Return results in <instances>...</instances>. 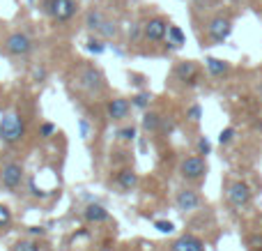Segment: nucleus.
<instances>
[{"mask_svg":"<svg viewBox=\"0 0 262 251\" xmlns=\"http://www.w3.org/2000/svg\"><path fill=\"white\" fill-rule=\"evenodd\" d=\"M101 23H104V18H101V14H99V12H90V14H88L85 26L90 28V30H99Z\"/></svg>","mask_w":262,"mask_h":251,"instance_id":"obj_19","label":"nucleus"},{"mask_svg":"<svg viewBox=\"0 0 262 251\" xmlns=\"http://www.w3.org/2000/svg\"><path fill=\"white\" fill-rule=\"evenodd\" d=\"M149 99H152V97H149L147 92H140V95H136V97H134V101H131V104H134L136 109H145V106L149 104Z\"/></svg>","mask_w":262,"mask_h":251,"instance_id":"obj_21","label":"nucleus"},{"mask_svg":"<svg viewBox=\"0 0 262 251\" xmlns=\"http://www.w3.org/2000/svg\"><path fill=\"white\" fill-rule=\"evenodd\" d=\"M39 134H41V136H44V138L53 136V134H55V124H51V122H44V124H41V129H39Z\"/></svg>","mask_w":262,"mask_h":251,"instance_id":"obj_29","label":"nucleus"},{"mask_svg":"<svg viewBox=\"0 0 262 251\" xmlns=\"http://www.w3.org/2000/svg\"><path fill=\"white\" fill-rule=\"evenodd\" d=\"M97 32H101V35H104V37H113L115 32H118V28H115L111 21H104V23H101V28H99V30H97Z\"/></svg>","mask_w":262,"mask_h":251,"instance_id":"obj_24","label":"nucleus"},{"mask_svg":"<svg viewBox=\"0 0 262 251\" xmlns=\"http://www.w3.org/2000/svg\"><path fill=\"white\" fill-rule=\"evenodd\" d=\"M232 3H242V0H232Z\"/></svg>","mask_w":262,"mask_h":251,"instance_id":"obj_35","label":"nucleus"},{"mask_svg":"<svg viewBox=\"0 0 262 251\" xmlns=\"http://www.w3.org/2000/svg\"><path fill=\"white\" fill-rule=\"evenodd\" d=\"M26 134V122L18 113H7L3 120H0V141L3 143H16L23 138Z\"/></svg>","mask_w":262,"mask_h":251,"instance_id":"obj_1","label":"nucleus"},{"mask_svg":"<svg viewBox=\"0 0 262 251\" xmlns=\"http://www.w3.org/2000/svg\"><path fill=\"white\" fill-rule=\"evenodd\" d=\"M85 219L90 221V224H99V221H106L108 219V212H106L104 205H99V203H90V205L85 207Z\"/></svg>","mask_w":262,"mask_h":251,"instance_id":"obj_13","label":"nucleus"},{"mask_svg":"<svg viewBox=\"0 0 262 251\" xmlns=\"http://www.w3.org/2000/svg\"><path fill=\"white\" fill-rule=\"evenodd\" d=\"M168 44L172 46V49H177V46H182L184 44V32L180 30V28L177 26H168Z\"/></svg>","mask_w":262,"mask_h":251,"instance_id":"obj_16","label":"nucleus"},{"mask_svg":"<svg viewBox=\"0 0 262 251\" xmlns=\"http://www.w3.org/2000/svg\"><path fill=\"white\" fill-rule=\"evenodd\" d=\"M104 49H106V46L101 44L99 39H90V41H88V51H92V53H97V55L104 53Z\"/></svg>","mask_w":262,"mask_h":251,"instance_id":"obj_27","label":"nucleus"},{"mask_svg":"<svg viewBox=\"0 0 262 251\" xmlns=\"http://www.w3.org/2000/svg\"><path fill=\"white\" fill-rule=\"evenodd\" d=\"M83 78H85V86L88 88H101V86H104V83H101V74L97 72V69L88 67L85 72H83Z\"/></svg>","mask_w":262,"mask_h":251,"instance_id":"obj_17","label":"nucleus"},{"mask_svg":"<svg viewBox=\"0 0 262 251\" xmlns=\"http://www.w3.org/2000/svg\"><path fill=\"white\" fill-rule=\"evenodd\" d=\"M30 231H32L35 235H41V233H44V228H37V226H35V228H30Z\"/></svg>","mask_w":262,"mask_h":251,"instance_id":"obj_34","label":"nucleus"},{"mask_svg":"<svg viewBox=\"0 0 262 251\" xmlns=\"http://www.w3.org/2000/svg\"><path fill=\"white\" fill-rule=\"evenodd\" d=\"M232 138H235V129L232 127H226L221 134H219V143H221V145H228Z\"/></svg>","mask_w":262,"mask_h":251,"instance_id":"obj_22","label":"nucleus"},{"mask_svg":"<svg viewBox=\"0 0 262 251\" xmlns=\"http://www.w3.org/2000/svg\"><path fill=\"white\" fill-rule=\"evenodd\" d=\"M159 124H161V118H159L157 113H145V118H143V127L147 129V132H157Z\"/></svg>","mask_w":262,"mask_h":251,"instance_id":"obj_18","label":"nucleus"},{"mask_svg":"<svg viewBox=\"0 0 262 251\" xmlns=\"http://www.w3.org/2000/svg\"><path fill=\"white\" fill-rule=\"evenodd\" d=\"M172 251H205V244L195 235H184L172 244Z\"/></svg>","mask_w":262,"mask_h":251,"instance_id":"obj_11","label":"nucleus"},{"mask_svg":"<svg viewBox=\"0 0 262 251\" xmlns=\"http://www.w3.org/2000/svg\"><path fill=\"white\" fill-rule=\"evenodd\" d=\"M12 251H39V247L35 242H30V240H21V242L14 244Z\"/></svg>","mask_w":262,"mask_h":251,"instance_id":"obj_20","label":"nucleus"},{"mask_svg":"<svg viewBox=\"0 0 262 251\" xmlns=\"http://www.w3.org/2000/svg\"><path fill=\"white\" fill-rule=\"evenodd\" d=\"M166 32H168V23L159 16L149 18V21L143 26V35L147 41H161L163 37H166Z\"/></svg>","mask_w":262,"mask_h":251,"instance_id":"obj_8","label":"nucleus"},{"mask_svg":"<svg viewBox=\"0 0 262 251\" xmlns=\"http://www.w3.org/2000/svg\"><path fill=\"white\" fill-rule=\"evenodd\" d=\"M118 184L124 189V192H131V189L138 184V175H136L131 169L120 171V173H118Z\"/></svg>","mask_w":262,"mask_h":251,"instance_id":"obj_14","label":"nucleus"},{"mask_svg":"<svg viewBox=\"0 0 262 251\" xmlns=\"http://www.w3.org/2000/svg\"><path fill=\"white\" fill-rule=\"evenodd\" d=\"M182 175L186 180H198L207 173V164L203 161V157H189V159L182 161Z\"/></svg>","mask_w":262,"mask_h":251,"instance_id":"obj_6","label":"nucleus"},{"mask_svg":"<svg viewBox=\"0 0 262 251\" xmlns=\"http://www.w3.org/2000/svg\"><path fill=\"white\" fill-rule=\"evenodd\" d=\"M5 49H7V53L21 58V55H28L32 51V39L28 35H23V32H12L7 37V41H5Z\"/></svg>","mask_w":262,"mask_h":251,"instance_id":"obj_4","label":"nucleus"},{"mask_svg":"<svg viewBox=\"0 0 262 251\" xmlns=\"http://www.w3.org/2000/svg\"><path fill=\"white\" fill-rule=\"evenodd\" d=\"M44 76H46V69H44V67H37V69H35V78H37V81H41Z\"/></svg>","mask_w":262,"mask_h":251,"instance_id":"obj_32","label":"nucleus"},{"mask_svg":"<svg viewBox=\"0 0 262 251\" xmlns=\"http://www.w3.org/2000/svg\"><path fill=\"white\" fill-rule=\"evenodd\" d=\"M175 203H177V210L191 212V210H195V207L200 205V196L193 192V189H182V192L177 194Z\"/></svg>","mask_w":262,"mask_h":251,"instance_id":"obj_10","label":"nucleus"},{"mask_svg":"<svg viewBox=\"0 0 262 251\" xmlns=\"http://www.w3.org/2000/svg\"><path fill=\"white\" fill-rule=\"evenodd\" d=\"M76 9L78 7L74 0H44V12L60 23L69 21V18L76 14Z\"/></svg>","mask_w":262,"mask_h":251,"instance_id":"obj_2","label":"nucleus"},{"mask_svg":"<svg viewBox=\"0 0 262 251\" xmlns=\"http://www.w3.org/2000/svg\"><path fill=\"white\" fill-rule=\"evenodd\" d=\"M175 76L180 78L182 83H189V86H195L198 83V67H195V62H191V60H184V62H180L175 67Z\"/></svg>","mask_w":262,"mask_h":251,"instance_id":"obj_9","label":"nucleus"},{"mask_svg":"<svg viewBox=\"0 0 262 251\" xmlns=\"http://www.w3.org/2000/svg\"><path fill=\"white\" fill-rule=\"evenodd\" d=\"M228 201L235 207H244L251 203V189L246 182H232L228 189Z\"/></svg>","mask_w":262,"mask_h":251,"instance_id":"obj_7","label":"nucleus"},{"mask_svg":"<svg viewBox=\"0 0 262 251\" xmlns=\"http://www.w3.org/2000/svg\"><path fill=\"white\" fill-rule=\"evenodd\" d=\"M205 65H207V72L212 74V76H223V74L228 72V62H226V60L207 58V60H205Z\"/></svg>","mask_w":262,"mask_h":251,"instance_id":"obj_15","label":"nucleus"},{"mask_svg":"<svg viewBox=\"0 0 262 251\" xmlns=\"http://www.w3.org/2000/svg\"><path fill=\"white\" fill-rule=\"evenodd\" d=\"M129 35H131V39H138V37H140V26H134V28H131Z\"/></svg>","mask_w":262,"mask_h":251,"instance_id":"obj_33","label":"nucleus"},{"mask_svg":"<svg viewBox=\"0 0 262 251\" xmlns=\"http://www.w3.org/2000/svg\"><path fill=\"white\" fill-rule=\"evenodd\" d=\"M30 3H32V0H30Z\"/></svg>","mask_w":262,"mask_h":251,"instance_id":"obj_36","label":"nucleus"},{"mask_svg":"<svg viewBox=\"0 0 262 251\" xmlns=\"http://www.w3.org/2000/svg\"><path fill=\"white\" fill-rule=\"evenodd\" d=\"M230 32H232V23L228 16H214L207 26V35L212 37V41H216V44H223V41L230 37Z\"/></svg>","mask_w":262,"mask_h":251,"instance_id":"obj_3","label":"nucleus"},{"mask_svg":"<svg viewBox=\"0 0 262 251\" xmlns=\"http://www.w3.org/2000/svg\"><path fill=\"white\" fill-rule=\"evenodd\" d=\"M9 221H12V212H9V207L7 205H0V228L9 226Z\"/></svg>","mask_w":262,"mask_h":251,"instance_id":"obj_23","label":"nucleus"},{"mask_svg":"<svg viewBox=\"0 0 262 251\" xmlns=\"http://www.w3.org/2000/svg\"><path fill=\"white\" fill-rule=\"evenodd\" d=\"M154 228H157L159 233H172L175 226H172V221H154Z\"/></svg>","mask_w":262,"mask_h":251,"instance_id":"obj_26","label":"nucleus"},{"mask_svg":"<svg viewBox=\"0 0 262 251\" xmlns=\"http://www.w3.org/2000/svg\"><path fill=\"white\" fill-rule=\"evenodd\" d=\"M21 180H23L21 164H16V161H9V164L3 166V171H0V182H3L7 189H16L18 184H21Z\"/></svg>","mask_w":262,"mask_h":251,"instance_id":"obj_5","label":"nucleus"},{"mask_svg":"<svg viewBox=\"0 0 262 251\" xmlns=\"http://www.w3.org/2000/svg\"><path fill=\"white\" fill-rule=\"evenodd\" d=\"M120 138H124V141H131V138H136V129L134 127H124V129H120Z\"/></svg>","mask_w":262,"mask_h":251,"instance_id":"obj_30","label":"nucleus"},{"mask_svg":"<svg viewBox=\"0 0 262 251\" xmlns=\"http://www.w3.org/2000/svg\"><path fill=\"white\" fill-rule=\"evenodd\" d=\"M129 101L127 99H122V97H118V99H113L108 104V118H113V120H122V118H127L129 115Z\"/></svg>","mask_w":262,"mask_h":251,"instance_id":"obj_12","label":"nucleus"},{"mask_svg":"<svg viewBox=\"0 0 262 251\" xmlns=\"http://www.w3.org/2000/svg\"><path fill=\"white\" fill-rule=\"evenodd\" d=\"M209 150H212L209 141H207V138H200V141H198V152H200V155H209Z\"/></svg>","mask_w":262,"mask_h":251,"instance_id":"obj_31","label":"nucleus"},{"mask_svg":"<svg viewBox=\"0 0 262 251\" xmlns=\"http://www.w3.org/2000/svg\"><path fill=\"white\" fill-rule=\"evenodd\" d=\"M186 118H189L191 122H198V120L203 118V109H200L198 104H193V106L189 109V113H186Z\"/></svg>","mask_w":262,"mask_h":251,"instance_id":"obj_25","label":"nucleus"},{"mask_svg":"<svg viewBox=\"0 0 262 251\" xmlns=\"http://www.w3.org/2000/svg\"><path fill=\"white\" fill-rule=\"evenodd\" d=\"M249 247L253 251H262V235H251V238H249Z\"/></svg>","mask_w":262,"mask_h":251,"instance_id":"obj_28","label":"nucleus"}]
</instances>
